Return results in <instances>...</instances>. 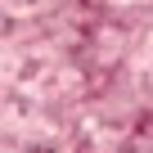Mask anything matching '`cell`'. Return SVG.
I'll list each match as a JSON object with an SVG mask.
<instances>
[{
    "label": "cell",
    "instance_id": "obj_1",
    "mask_svg": "<svg viewBox=\"0 0 153 153\" xmlns=\"http://www.w3.org/2000/svg\"><path fill=\"white\" fill-rule=\"evenodd\" d=\"M149 63H153V59H149ZM149 72H153V68H149Z\"/></svg>",
    "mask_w": 153,
    "mask_h": 153
}]
</instances>
